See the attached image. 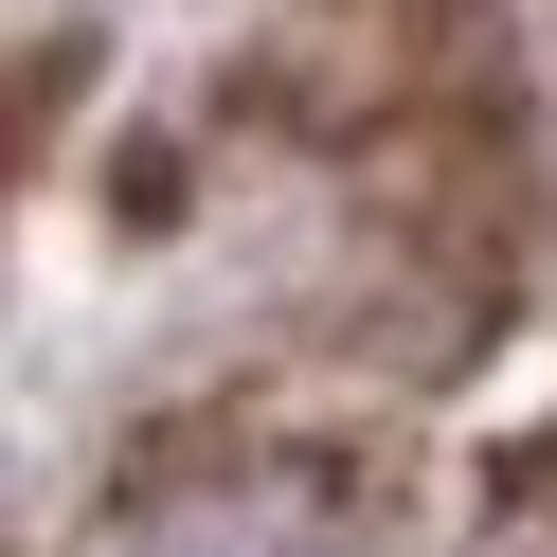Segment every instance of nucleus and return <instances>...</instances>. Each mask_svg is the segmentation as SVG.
I'll return each instance as SVG.
<instances>
[{
	"mask_svg": "<svg viewBox=\"0 0 557 557\" xmlns=\"http://www.w3.org/2000/svg\"><path fill=\"white\" fill-rule=\"evenodd\" d=\"M126 557H360V521L306 504V485H181V504L126 521Z\"/></svg>",
	"mask_w": 557,
	"mask_h": 557,
	"instance_id": "nucleus-1",
	"label": "nucleus"
}]
</instances>
